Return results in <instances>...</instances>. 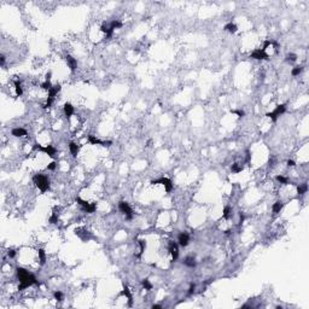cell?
<instances>
[{
	"label": "cell",
	"instance_id": "6da1fadb",
	"mask_svg": "<svg viewBox=\"0 0 309 309\" xmlns=\"http://www.w3.org/2000/svg\"><path fill=\"white\" fill-rule=\"evenodd\" d=\"M16 274H17V278L19 280V286H18V290L22 291L24 289H28L29 286L31 285H40L39 280L36 279V277L34 275L33 273L28 272L27 269L22 268V267H17L16 268Z\"/></svg>",
	"mask_w": 309,
	"mask_h": 309
},
{
	"label": "cell",
	"instance_id": "83f0119b",
	"mask_svg": "<svg viewBox=\"0 0 309 309\" xmlns=\"http://www.w3.org/2000/svg\"><path fill=\"white\" fill-rule=\"evenodd\" d=\"M141 284H143V286H144V289L145 290H152V284L150 283V280L148 279H144V280H141Z\"/></svg>",
	"mask_w": 309,
	"mask_h": 309
},
{
	"label": "cell",
	"instance_id": "ffe728a7",
	"mask_svg": "<svg viewBox=\"0 0 309 309\" xmlns=\"http://www.w3.org/2000/svg\"><path fill=\"white\" fill-rule=\"evenodd\" d=\"M223 29H225L226 31H228V33H231V34H234V33H237L238 27H237L234 23H232V22H230V23H227V24L223 27Z\"/></svg>",
	"mask_w": 309,
	"mask_h": 309
},
{
	"label": "cell",
	"instance_id": "7a4b0ae2",
	"mask_svg": "<svg viewBox=\"0 0 309 309\" xmlns=\"http://www.w3.org/2000/svg\"><path fill=\"white\" fill-rule=\"evenodd\" d=\"M33 182L35 184V186L42 193H45L46 191L50 190V180L47 179V176H45L44 174H35L33 176Z\"/></svg>",
	"mask_w": 309,
	"mask_h": 309
},
{
	"label": "cell",
	"instance_id": "cb8c5ba5",
	"mask_svg": "<svg viewBox=\"0 0 309 309\" xmlns=\"http://www.w3.org/2000/svg\"><path fill=\"white\" fill-rule=\"evenodd\" d=\"M138 243H139V245H140V253H139L138 255H135V257L139 258V257H141V255L144 254V251H145V249H146V242H145L144 239H140Z\"/></svg>",
	"mask_w": 309,
	"mask_h": 309
},
{
	"label": "cell",
	"instance_id": "5b68a950",
	"mask_svg": "<svg viewBox=\"0 0 309 309\" xmlns=\"http://www.w3.org/2000/svg\"><path fill=\"white\" fill-rule=\"evenodd\" d=\"M285 112H286V105H285V104H280V105H277V108L274 109V111L267 112L266 116L269 117L273 122H275V121L278 120V117H279L280 115H283V113H285Z\"/></svg>",
	"mask_w": 309,
	"mask_h": 309
},
{
	"label": "cell",
	"instance_id": "603a6c76",
	"mask_svg": "<svg viewBox=\"0 0 309 309\" xmlns=\"http://www.w3.org/2000/svg\"><path fill=\"white\" fill-rule=\"evenodd\" d=\"M15 88H16V94L18 96V97H21L22 94H23V89H22V85H21V81L19 80L17 78V80H15Z\"/></svg>",
	"mask_w": 309,
	"mask_h": 309
},
{
	"label": "cell",
	"instance_id": "e0dca14e",
	"mask_svg": "<svg viewBox=\"0 0 309 309\" xmlns=\"http://www.w3.org/2000/svg\"><path fill=\"white\" fill-rule=\"evenodd\" d=\"M61 85H54V86H52L51 87V89L49 91V98H53L54 99V97L58 94V92L61 91Z\"/></svg>",
	"mask_w": 309,
	"mask_h": 309
},
{
	"label": "cell",
	"instance_id": "7bdbcfd3",
	"mask_svg": "<svg viewBox=\"0 0 309 309\" xmlns=\"http://www.w3.org/2000/svg\"><path fill=\"white\" fill-rule=\"evenodd\" d=\"M51 75H52V74H51V71H49V73L46 74V81H50V78H51Z\"/></svg>",
	"mask_w": 309,
	"mask_h": 309
},
{
	"label": "cell",
	"instance_id": "d6a6232c",
	"mask_svg": "<svg viewBox=\"0 0 309 309\" xmlns=\"http://www.w3.org/2000/svg\"><path fill=\"white\" fill-rule=\"evenodd\" d=\"M51 223H57L58 222V215H57V213H53L52 216L50 217V220H49Z\"/></svg>",
	"mask_w": 309,
	"mask_h": 309
},
{
	"label": "cell",
	"instance_id": "f1b7e54d",
	"mask_svg": "<svg viewBox=\"0 0 309 309\" xmlns=\"http://www.w3.org/2000/svg\"><path fill=\"white\" fill-rule=\"evenodd\" d=\"M275 179H277L278 182H280V184H283V185H288V184H289V179L285 178V176H283V175H277Z\"/></svg>",
	"mask_w": 309,
	"mask_h": 309
},
{
	"label": "cell",
	"instance_id": "ac0fdd59",
	"mask_svg": "<svg viewBox=\"0 0 309 309\" xmlns=\"http://www.w3.org/2000/svg\"><path fill=\"white\" fill-rule=\"evenodd\" d=\"M69 148H70V152H71L73 157L76 158V157H77V153H78V150H80L78 145H77L76 143H74V141H70V143H69Z\"/></svg>",
	"mask_w": 309,
	"mask_h": 309
},
{
	"label": "cell",
	"instance_id": "52a82bcc",
	"mask_svg": "<svg viewBox=\"0 0 309 309\" xmlns=\"http://www.w3.org/2000/svg\"><path fill=\"white\" fill-rule=\"evenodd\" d=\"M151 184H152V185L162 184L168 193L171 192V190H173V187H174V185H173V182H171V180L168 179V178H159V179H157V180H152V181H151Z\"/></svg>",
	"mask_w": 309,
	"mask_h": 309
},
{
	"label": "cell",
	"instance_id": "ba28073f",
	"mask_svg": "<svg viewBox=\"0 0 309 309\" xmlns=\"http://www.w3.org/2000/svg\"><path fill=\"white\" fill-rule=\"evenodd\" d=\"M168 250L171 255V258H173V262H175L178 258H179V248H178V243L173 242V240H170L168 243Z\"/></svg>",
	"mask_w": 309,
	"mask_h": 309
},
{
	"label": "cell",
	"instance_id": "3957f363",
	"mask_svg": "<svg viewBox=\"0 0 309 309\" xmlns=\"http://www.w3.org/2000/svg\"><path fill=\"white\" fill-rule=\"evenodd\" d=\"M33 148L34 150H36V151H41V152H45L46 155H49L51 158H54L56 157V153H57V150L52 146V145H47V146H41L40 144L35 143L33 145Z\"/></svg>",
	"mask_w": 309,
	"mask_h": 309
},
{
	"label": "cell",
	"instance_id": "7402d4cb",
	"mask_svg": "<svg viewBox=\"0 0 309 309\" xmlns=\"http://www.w3.org/2000/svg\"><path fill=\"white\" fill-rule=\"evenodd\" d=\"M307 191H308L307 182H303V184H301V185L297 186V193H298V196H302V194H304Z\"/></svg>",
	"mask_w": 309,
	"mask_h": 309
},
{
	"label": "cell",
	"instance_id": "e575fe53",
	"mask_svg": "<svg viewBox=\"0 0 309 309\" xmlns=\"http://www.w3.org/2000/svg\"><path fill=\"white\" fill-rule=\"evenodd\" d=\"M232 113H235L238 115V117H244L245 116V112L243 110H232Z\"/></svg>",
	"mask_w": 309,
	"mask_h": 309
},
{
	"label": "cell",
	"instance_id": "ee69618b",
	"mask_svg": "<svg viewBox=\"0 0 309 309\" xmlns=\"http://www.w3.org/2000/svg\"><path fill=\"white\" fill-rule=\"evenodd\" d=\"M273 166H274V158L269 159V167H273Z\"/></svg>",
	"mask_w": 309,
	"mask_h": 309
},
{
	"label": "cell",
	"instance_id": "5bb4252c",
	"mask_svg": "<svg viewBox=\"0 0 309 309\" xmlns=\"http://www.w3.org/2000/svg\"><path fill=\"white\" fill-rule=\"evenodd\" d=\"M122 295L127 296V298H128V305L132 307V305H133V297H132V293H131V291H129V289H128V286H127V285H124V284H123V291H122Z\"/></svg>",
	"mask_w": 309,
	"mask_h": 309
},
{
	"label": "cell",
	"instance_id": "4316f807",
	"mask_svg": "<svg viewBox=\"0 0 309 309\" xmlns=\"http://www.w3.org/2000/svg\"><path fill=\"white\" fill-rule=\"evenodd\" d=\"M302 71H303V66H301V65H297V66H295L293 69H292V71H291V75H292V76H297V75H300Z\"/></svg>",
	"mask_w": 309,
	"mask_h": 309
},
{
	"label": "cell",
	"instance_id": "836d02e7",
	"mask_svg": "<svg viewBox=\"0 0 309 309\" xmlns=\"http://www.w3.org/2000/svg\"><path fill=\"white\" fill-rule=\"evenodd\" d=\"M51 87H52V85H51V82H50V81H45L44 83H41V88H44V89H47V91H50V89H51Z\"/></svg>",
	"mask_w": 309,
	"mask_h": 309
},
{
	"label": "cell",
	"instance_id": "4dcf8cb0",
	"mask_svg": "<svg viewBox=\"0 0 309 309\" xmlns=\"http://www.w3.org/2000/svg\"><path fill=\"white\" fill-rule=\"evenodd\" d=\"M231 169H232V171H234V173H240V171L243 170V166H240L239 163H234V164H232Z\"/></svg>",
	"mask_w": 309,
	"mask_h": 309
},
{
	"label": "cell",
	"instance_id": "4fadbf2b",
	"mask_svg": "<svg viewBox=\"0 0 309 309\" xmlns=\"http://www.w3.org/2000/svg\"><path fill=\"white\" fill-rule=\"evenodd\" d=\"M64 113L66 118H70L74 115V106L70 104V103H65L64 104Z\"/></svg>",
	"mask_w": 309,
	"mask_h": 309
},
{
	"label": "cell",
	"instance_id": "8992f818",
	"mask_svg": "<svg viewBox=\"0 0 309 309\" xmlns=\"http://www.w3.org/2000/svg\"><path fill=\"white\" fill-rule=\"evenodd\" d=\"M76 202L81 205V208L88 214H93L96 211V209H97V204L96 203H88V202L81 199L80 197H76Z\"/></svg>",
	"mask_w": 309,
	"mask_h": 309
},
{
	"label": "cell",
	"instance_id": "ab89813d",
	"mask_svg": "<svg viewBox=\"0 0 309 309\" xmlns=\"http://www.w3.org/2000/svg\"><path fill=\"white\" fill-rule=\"evenodd\" d=\"M296 166V163H295V161H292V159H289L288 161V167H295Z\"/></svg>",
	"mask_w": 309,
	"mask_h": 309
},
{
	"label": "cell",
	"instance_id": "d4e9b609",
	"mask_svg": "<svg viewBox=\"0 0 309 309\" xmlns=\"http://www.w3.org/2000/svg\"><path fill=\"white\" fill-rule=\"evenodd\" d=\"M231 214H232V209H231V207H230V205H226V207L223 208V214H222L223 219H230Z\"/></svg>",
	"mask_w": 309,
	"mask_h": 309
},
{
	"label": "cell",
	"instance_id": "f546056e",
	"mask_svg": "<svg viewBox=\"0 0 309 309\" xmlns=\"http://www.w3.org/2000/svg\"><path fill=\"white\" fill-rule=\"evenodd\" d=\"M53 297H54V300H57L58 302H62L63 298H64L63 292H61V291H54V292H53Z\"/></svg>",
	"mask_w": 309,
	"mask_h": 309
},
{
	"label": "cell",
	"instance_id": "9a60e30c",
	"mask_svg": "<svg viewBox=\"0 0 309 309\" xmlns=\"http://www.w3.org/2000/svg\"><path fill=\"white\" fill-rule=\"evenodd\" d=\"M11 134H12L14 136H16V138H19V136H24V135H27V131H26L24 128L17 127V128H14L12 131H11Z\"/></svg>",
	"mask_w": 309,
	"mask_h": 309
},
{
	"label": "cell",
	"instance_id": "74e56055",
	"mask_svg": "<svg viewBox=\"0 0 309 309\" xmlns=\"http://www.w3.org/2000/svg\"><path fill=\"white\" fill-rule=\"evenodd\" d=\"M56 167H57V163L53 161V162H51V163L47 166V169H49V170H54V169H56Z\"/></svg>",
	"mask_w": 309,
	"mask_h": 309
},
{
	"label": "cell",
	"instance_id": "9c48e42d",
	"mask_svg": "<svg viewBox=\"0 0 309 309\" xmlns=\"http://www.w3.org/2000/svg\"><path fill=\"white\" fill-rule=\"evenodd\" d=\"M178 243L182 248L187 246L188 243H190V234L187 232H180L179 235H178Z\"/></svg>",
	"mask_w": 309,
	"mask_h": 309
},
{
	"label": "cell",
	"instance_id": "7c38bea8",
	"mask_svg": "<svg viewBox=\"0 0 309 309\" xmlns=\"http://www.w3.org/2000/svg\"><path fill=\"white\" fill-rule=\"evenodd\" d=\"M65 61H66V63H68V66L70 68V70L74 73V71L76 70V68H77V61L74 58L73 56H70V54H68V56L65 57Z\"/></svg>",
	"mask_w": 309,
	"mask_h": 309
},
{
	"label": "cell",
	"instance_id": "484cf974",
	"mask_svg": "<svg viewBox=\"0 0 309 309\" xmlns=\"http://www.w3.org/2000/svg\"><path fill=\"white\" fill-rule=\"evenodd\" d=\"M109 26H110V28H111L112 30H115V29L121 28V27H122V23H121L120 21H117V19H113V21H111V23H110Z\"/></svg>",
	"mask_w": 309,
	"mask_h": 309
},
{
	"label": "cell",
	"instance_id": "2e32d148",
	"mask_svg": "<svg viewBox=\"0 0 309 309\" xmlns=\"http://www.w3.org/2000/svg\"><path fill=\"white\" fill-rule=\"evenodd\" d=\"M184 265L187 266V267H190V268H194V267L197 266V262H196V260H194V257L187 256V257H185V260H184Z\"/></svg>",
	"mask_w": 309,
	"mask_h": 309
},
{
	"label": "cell",
	"instance_id": "d6986e66",
	"mask_svg": "<svg viewBox=\"0 0 309 309\" xmlns=\"http://www.w3.org/2000/svg\"><path fill=\"white\" fill-rule=\"evenodd\" d=\"M283 207H284V203L281 202V201H277L275 203L273 204V207H272V210H273V214H279L280 211H281V209H283Z\"/></svg>",
	"mask_w": 309,
	"mask_h": 309
},
{
	"label": "cell",
	"instance_id": "30bf717a",
	"mask_svg": "<svg viewBox=\"0 0 309 309\" xmlns=\"http://www.w3.org/2000/svg\"><path fill=\"white\" fill-rule=\"evenodd\" d=\"M251 58L257 59V61H262V59H268V54L263 51L262 49H257L255 51H253V53L250 54Z\"/></svg>",
	"mask_w": 309,
	"mask_h": 309
},
{
	"label": "cell",
	"instance_id": "60d3db41",
	"mask_svg": "<svg viewBox=\"0 0 309 309\" xmlns=\"http://www.w3.org/2000/svg\"><path fill=\"white\" fill-rule=\"evenodd\" d=\"M0 64H1V66H4V64H5V56L4 54H1V57H0Z\"/></svg>",
	"mask_w": 309,
	"mask_h": 309
},
{
	"label": "cell",
	"instance_id": "1f68e13d",
	"mask_svg": "<svg viewBox=\"0 0 309 309\" xmlns=\"http://www.w3.org/2000/svg\"><path fill=\"white\" fill-rule=\"evenodd\" d=\"M286 61L288 62H296L297 61V54L296 53H289L288 56H286Z\"/></svg>",
	"mask_w": 309,
	"mask_h": 309
},
{
	"label": "cell",
	"instance_id": "d590c367",
	"mask_svg": "<svg viewBox=\"0 0 309 309\" xmlns=\"http://www.w3.org/2000/svg\"><path fill=\"white\" fill-rule=\"evenodd\" d=\"M194 290H196V284H191V285H190V289H188L187 295H188V296H192V295L194 293Z\"/></svg>",
	"mask_w": 309,
	"mask_h": 309
},
{
	"label": "cell",
	"instance_id": "277c9868",
	"mask_svg": "<svg viewBox=\"0 0 309 309\" xmlns=\"http://www.w3.org/2000/svg\"><path fill=\"white\" fill-rule=\"evenodd\" d=\"M118 209L126 216V220H127V221H131L133 219V210H132V208L129 207V204L127 202L121 201L118 203Z\"/></svg>",
	"mask_w": 309,
	"mask_h": 309
},
{
	"label": "cell",
	"instance_id": "b9f144b4",
	"mask_svg": "<svg viewBox=\"0 0 309 309\" xmlns=\"http://www.w3.org/2000/svg\"><path fill=\"white\" fill-rule=\"evenodd\" d=\"M152 309H162L161 304H152Z\"/></svg>",
	"mask_w": 309,
	"mask_h": 309
},
{
	"label": "cell",
	"instance_id": "f35d334b",
	"mask_svg": "<svg viewBox=\"0 0 309 309\" xmlns=\"http://www.w3.org/2000/svg\"><path fill=\"white\" fill-rule=\"evenodd\" d=\"M245 155H246V156H245V162L249 163V162H250V159H251V153H250L249 150H246V153H245Z\"/></svg>",
	"mask_w": 309,
	"mask_h": 309
},
{
	"label": "cell",
	"instance_id": "8d00e7d4",
	"mask_svg": "<svg viewBox=\"0 0 309 309\" xmlns=\"http://www.w3.org/2000/svg\"><path fill=\"white\" fill-rule=\"evenodd\" d=\"M7 256H9L10 258H14V257L16 256V251H15L14 249H10V250L7 251Z\"/></svg>",
	"mask_w": 309,
	"mask_h": 309
},
{
	"label": "cell",
	"instance_id": "44dd1931",
	"mask_svg": "<svg viewBox=\"0 0 309 309\" xmlns=\"http://www.w3.org/2000/svg\"><path fill=\"white\" fill-rule=\"evenodd\" d=\"M38 255H39V261H40V265L44 266L45 263H46V253H45L44 249H39L38 250Z\"/></svg>",
	"mask_w": 309,
	"mask_h": 309
},
{
	"label": "cell",
	"instance_id": "8fae6325",
	"mask_svg": "<svg viewBox=\"0 0 309 309\" xmlns=\"http://www.w3.org/2000/svg\"><path fill=\"white\" fill-rule=\"evenodd\" d=\"M88 141L92 144V145H101V146H105V147H109L112 145V141H101L99 140L98 138H96L94 135H88Z\"/></svg>",
	"mask_w": 309,
	"mask_h": 309
}]
</instances>
